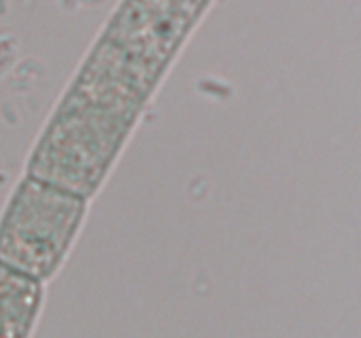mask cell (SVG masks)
Instances as JSON below:
<instances>
[{
    "instance_id": "7a4b0ae2",
    "label": "cell",
    "mask_w": 361,
    "mask_h": 338,
    "mask_svg": "<svg viewBox=\"0 0 361 338\" xmlns=\"http://www.w3.org/2000/svg\"><path fill=\"white\" fill-rule=\"evenodd\" d=\"M87 199L25 176L0 218V266L42 284L80 229Z\"/></svg>"
},
{
    "instance_id": "277c9868",
    "label": "cell",
    "mask_w": 361,
    "mask_h": 338,
    "mask_svg": "<svg viewBox=\"0 0 361 338\" xmlns=\"http://www.w3.org/2000/svg\"><path fill=\"white\" fill-rule=\"evenodd\" d=\"M208 2H210V0H204V4H208Z\"/></svg>"
},
{
    "instance_id": "6da1fadb",
    "label": "cell",
    "mask_w": 361,
    "mask_h": 338,
    "mask_svg": "<svg viewBox=\"0 0 361 338\" xmlns=\"http://www.w3.org/2000/svg\"><path fill=\"white\" fill-rule=\"evenodd\" d=\"M143 106L73 83L32 151L27 175L88 199Z\"/></svg>"
},
{
    "instance_id": "3957f363",
    "label": "cell",
    "mask_w": 361,
    "mask_h": 338,
    "mask_svg": "<svg viewBox=\"0 0 361 338\" xmlns=\"http://www.w3.org/2000/svg\"><path fill=\"white\" fill-rule=\"evenodd\" d=\"M41 303V284L0 266V338H27Z\"/></svg>"
}]
</instances>
